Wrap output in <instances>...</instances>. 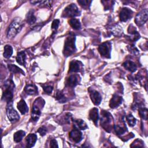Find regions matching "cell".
I'll use <instances>...</instances> for the list:
<instances>
[{
	"label": "cell",
	"mask_w": 148,
	"mask_h": 148,
	"mask_svg": "<svg viewBox=\"0 0 148 148\" xmlns=\"http://www.w3.org/2000/svg\"><path fill=\"white\" fill-rule=\"evenodd\" d=\"M25 132L22 130L17 131L16 132L14 133L13 135V139L14 142L16 143L20 142L22 140L23 137L25 136Z\"/></svg>",
	"instance_id": "22"
},
{
	"label": "cell",
	"mask_w": 148,
	"mask_h": 148,
	"mask_svg": "<svg viewBox=\"0 0 148 148\" xmlns=\"http://www.w3.org/2000/svg\"><path fill=\"white\" fill-rule=\"evenodd\" d=\"M69 24L75 29H79L81 27V24L79 20L77 18H72L69 20Z\"/></svg>",
	"instance_id": "26"
},
{
	"label": "cell",
	"mask_w": 148,
	"mask_h": 148,
	"mask_svg": "<svg viewBox=\"0 0 148 148\" xmlns=\"http://www.w3.org/2000/svg\"><path fill=\"white\" fill-rule=\"evenodd\" d=\"M17 108L22 114H25L28 111V108L24 99H21L17 103Z\"/></svg>",
	"instance_id": "16"
},
{
	"label": "cell",
	"mask_w": 148,
	"mask_h": 148,
	"mask_svg": "<svg viewBox=\"0 0 148 148\" xmlns=\"http://www.w3.org/2000/svg\"><path fill=\"white\" fill-rule=\"evenodd\" d=\"M77 2L79 3L81 6H82L84 7V8H85L86 6H88V5H90V4L91 3V1L83 0V1H78Z\"/></svg>",
	"instance_id": "36"
},
{
	"label": "cell",
	"mask_w": 148,
	"mask_h": 148,
	"mask_svg": "<svg viewBox=\"0 0 148 148\" xmlns=\"http://www.w3.org/2000/svg\"><path fill=\"white\" fill-rule=\"evenodd\" d=\"M148 17V12L147 9H145L140 12L136 16L135 22L138 26H141L143 25L147 21Z\"/></svg>",
	"instance_id": "7"
},
{
	"label": "cell",
	"mask_w": 148,
	"mask_h": 148,
	"mask_svg": "<svg viewBox=\"0 0 148 148\" xmlns=\"http://www.w3.org/2000/svg\"><path fill=\"white\" fill-rule=\"evenodd\" d=\"M40 115V109L37 105H35L34 103L32 109V113H31V117L32 119L35 121H37Z\"/></svg>",
	"instance_id": "15"
},
{
	"label": "cell",
	"mask_w": 148,
	"mask_h": 148,
	"mask_svg": "<svg viewBox=\"0 0 148 148\" xmlns=\"http://www.w3.org/2000/svg\"><path fill=\"white\" fill-rule=\"evenodd\" d=\"M23 27L22 23L19 18L14 19L9 26L7 31V37L12 38L14 37L21 29Z\"/></svg>",
	"instance_id": "1"
},
{
	"label": "cell",
	"mask_w": 148,
	"mask_h": 148,
	"mask_svg": "<svg viewBox=\"0 0 148 148\" xmlns=\"http://www.w3.org/2000/svg\"><path fill=\"white\" fill-rule=\"evenodd\" d=\"M56 98L57 101H59V102L63 103V102H66V98H65V96L64 95L62 92L60 91H58L57 92L56 95Z\"/></svg>",
	"instance_id": "31"
},
{
	"label": "cell",
	"mask_w": 148,
	"mask_h": 148,
	"mask_svg": "<svg viewBox=\"0 0 148 148\" xmlns=\"http://www.w3.org/2000/svg\"><path fill=\"white\" fill-rule=\"evenodd\" d=\"M9 70L12 73H21L22 74H24V72L17 66L13 64H8V65Z\"/></svg>",
	"instance_id": "27"
},
{
	"label": "cell",
	"mask_w": 148,
	"mask_h": 148,
	"mask_svg": "<svg viewBox=\"0 0 148 148\" xmlns=\"http://www.w3.org/2000/svg\"><path fill=\"white\" fill-rule=\"evenodd\" d=\"M89 117L90 119L94 123V124L97 125L98 120L99 119V116H98V110L96 108H92L90 111L89 113Z\"/></svg>",
	"instance_id": "13"
},
{
	"label": "cell",
	"mask_w": 148,
	"mask_h": 148,
	"mask_svg": "<svg viewBox=\"0 0 148 148\" xmlns=\"http://www.w3.org/2000/svg\"><path fill=\"white\" fill-rule=\"evenodd\" d=\"M111 44L110 42H105L101 44L98 47V51L101 56L106 58L110 57Z\"/></svg>",
	"instance_id": "8"
},
{
	"label": "cell",
	"mask_w": 148,
	"mask_h": 148,
	"mask_svg": "<svg viewBox=\"0 0 148 148\" xmlns=\"http://www.w3.org/2000/svg\"><path fill=\"white\" fill-rule=\"evenodd\" d=\"M25 57H26V56L24 51H21L18 52L16 57V61L17 63H18L21 65H25Z\"/></svg>",
	"instance_id": "20"
},
{
	"label": "cell",
	"mask_w": 148,
	"mask_h": 148,
	"mask_svg": "<svg viewBox=\"0 0 148 148\" xmlns=\"http://www.w3.org/2000/svg\"><path fill=\"white\" fill-rule=\"evenodd\" d=\"M101 125L106 130L108 131V130H109V131H110L112 128V125L110 124L112 121V115L108 112L106 111H102L101 112Z\"/></svg>",
	"instance_id": "4"
},
{
	"label": "cell",
	"mask_w": 148,
	"mask_h": 148,
	"mask_svg": "<svg viewBox=\"0 0 148 148\" xmlns=\"http://www.w3.org/2000/svg\"><path fill=\"white\" fill-rule=\"evenodd\" d=\"M37 140V136L34 134H29L26 138L27 146L28 147H31L34 146L36 141Z\"/></svg>",
	"instance_id": "14"
},
{
	"label": "cell",
	"mask_w": 148,
	"mask_h": 148,
	"mask_svg": "<svg viewBox=\"0 0 148 148\" xmlns=\"http://www.w3.org/2000/svg\"><path fill=\"white\" fill-rule=\"evenodd\" d=\"M79 14L80 11L74 3H72L66 7L62 13V16L65 17H72L79 16Z\"/></svg>",
	"instance_id": "5"
},
{
	"label": "cell",
	"mask_w": 148,
	"mask_h": 148,
	"mask_svg": "<svg viewBox=\"0 0 148 148\" xmlns=\"http://www.w3.org/2000/svg\"><path fill=\"white\" fill-rule=\"evenodd\" d=\"M6 113L8 119L12 123H14L18 121L20 119L18 113L14 110L12 106V102L8 103L6 107Z\"/></svg>",
	"instance_id": "6"
},
{
	"label": "cell",
	"mask_w": 148,
	"mask_h": 148,
	"mask_svg": "<svg viewBox=\"0 0 148 148\" xmlns=\"http://www.w3.org/2000/svg\"><path fill=\"white\" fill-rule=\"evenodd\" d=\"M139 114L142 119H143L145 120H147V108L143 107V106H139Z\"/></svg>",
	"instance_id": "28"
},
{
	"label": "cell",
	"mask_w": 148,
	"mask_h": 148,
	"mask_svg": "<svg viewBox=\"0 0 148 148\" xmlns=\"http://www.w3.org/2000/svg\"><path fill=\"white\" fill-rule=\"evenodd\" d=\"M73 124L75 128L78 130H85L87 128V125L86 123L81 119H76L73 120Z\"/></svg>",
	"instance_id": "18"
},
{
	"label": "cell",
	"mask_w": 148,
	"mask_h": 148,
	"mask_svg": "<svg viewBox=\"0 0 148 148\" xmlns=\"http://www.w3.org/2000/svg\"><path fill=\"white\" fill-rule=\"evenodd\" d=\"M26 20H27V22L29 24H32L35 23V22L36 21V17L34 16V11L30 10L27 13V16H26Z\"/></svg>",
	"instance_id": "25"
},
{
	"label": "cell",
	"mask_w": 148,
	"mask_h": 148,
	"mask_svg": "<svg viewBox=\"0 0 148 148\" xmlns=\"http://www.w3.org/2000/svg\"><path fill=\"white\" fill-rule=\"evenodd\" d=\"M24 90L28 95H35L38 94V89L34 84H27L25 87Z\"/></svg>",
	"instance_id": "19"
},
{
	"label": "cell",
	"mask_w": 148,
	"mask_h": 148,
	"mask_svg": "<svg viewBox=\"0 0 148 148\" xmlns=\"http://www.w3.org/2000/svg\"><path fill=\"white\" fill-rule=\"evenodd\" d=\"M4 86L5 88L3 92L2 99L6 101L8 103H9L11 102L13 98V92L14 87V84L12 80H8L5 83Z\"/></svg>",
	"instance_id": "3"
},
{
	"label": "cell",
	"mask_w": 148,
	"mask_h": 148,
	"mask_svg": "<svg viewBox=\"0 0 148 148\" xmlns=\"http://www.w3.org/2000/svg\"><path fill=\"white\" fill-rule=\"evenodd\" d=\"M78 82L77 77L76 75H71L67 80V84L68 86L73 87L77 85Z\"/></svg>",
	"instance_id": "23"
},
{
	"label": "cell",
	"mask_w": 148,
	"mask_h": 148,
	"mask_svg": "<svg viewBox=\"0 0 148 148\" xmlns=\"http://www.w3.org/2000/svg\"><path fill=\"white\" fill-rule=\"evenodd\" d=\"M114 130H115L116 133L117 135H121V134H123L125 132V128L123 127H122V126L119 125H114Z\"/></svg>",
	"instance_id": "32"
},
{
	"label": "cell",
	"mask_w": 148,
	"mask_h": 148,
	"mask_svg": "<svg viewBox=\"0 0 148 148\" xmlns=\"http://www.w3.org/2000/svg\"><path fill=\"white\" fill-rule=\"evenodd\" d=\"M111 32L113 35H114L115 36H118V35H121V34L123 32V30H122V28H121V27H120L118 25H116L114 27H112Z\"/></svg>",
	"instance_id": "29"
},
{
	"label": "cell",
	"mask_w": 148,
	"mask_h": 148,
	"mask_svg": "<svg viewBox=\"0 0 148 148\" xmlns=\"http://www.w3.org/2000/svg\"><path fill=\"white\" fill-rule=\"evenodd\" d=\"M69 138L75 142L79 143L82 139V133L77 128H75L69 132Z\"/></svg>",
	"instance_id": "9"
},
{
	"label": "cell",
	"mask_w": 148,
	"mask_h": 148,
	"mask_svg": "<svg viewBox=\"0 0 148 148\" xmlns=\"http://www.w3.org/2000/svg\"><path fill=\"white\" fill-rule=\"evenodd\" d=\"M50 146L51 147H58V145H57V142L55 139H52L50 141Z\"/></svg>",
	"instance_id": "37"
},
{
	"label": "cell",
	"mask_w": 148,
	"mask_h": 148,
	"mask_svg": "<svg viewBox=\"0 0 148 148\" xmlns=\"http://www.w3.org/2000/svg\"><path fill=\"white\" fill-rule=\"evenodd\" d=\"M80 62L77 61H72L69 65V72H77L80 71Z\"/></svg>",
	"instance_id": "21"
},
{
	"label": "cell",
	"mask_w": 148,
	"mask_h": 148,
	"mask_svg": "<svg viewBox=\"0 0 148 148\" xmlns=\"http://www.w3.org/2000/svg\"><path fill=\"white\" fill-rule=\"evenodd\" d=\"M123 65L126 69H127L128 71H129L131 72H134L136 71V70L137 69V66L135 65V64L130 60L125 61V62L123 63Z\"/></svg>",
	"instance_id": "17"
},
{
	"label": "cell",
	"mask_w": 148,
	"mask_h": 148,
	"mask_svg": "<svg viewBox=\"0 0 148 148\" xmlns=\"http://www.w3.org/2000/svg\"><path fill=\"white\" fill-rule=\"evenodd\" d=\"M90 94L91 99L94 103V104H95V105H99L101 103V101L102 99L100 94L98 91L94 90H91L90 92Z\"/></svg>",
	"instance_id": "11"
},
{
	"label": "cell",
	"mask_w": 148,
	"mask_h": 148,
	"mask_svg": "<svg viewBox=\"0 0 148 148\" xmlns=\"http://www.w3.org/2000/svg\"><path fill=\"white\" fill-rule=\"evenodd\" d=\"M46 132H47V128L45 126H42L40 127L38 130V132H39L41 136H44L46 134Z\"/></svg>",
	"instance_id": "34"
},
{
	"label": "cell",
	"mask_w": 148,
	"mask_h": 148,
	"mask_svg": "<svg viewBox=\"0 0 148 148\" xmlns=\"http://www.w3.org/2000/svg\"><path fill=\"white\" fill-rule=\"evenodd\" d=\"M43 90L45 92L47 93V94H50L52 91H53V86H43Z\"/></svg>",
	"instance_id": "35"
},
{
	"label": "cell",
	"mask_w": 148,
	"mask_h": 148,
	"mask_svg": "<svg viewBox=\"0 0 148 148\" xmlns=\"http://www.w3.org/2000/svg\"><path fill=\"white\" fill-rule=\"evenodd\" d=\"M59 23H60V21L57 19H56L54 20L53 23H52V24H51V29L53 30H56L58 27V25H59Z\"/></svg>",
	"instance_id": "33"
},
{
	"label": "cell",
	"mask_w": 148,
	"mask_h": 148,
	"mask_svg": "<svg viewBox=\"0 0 148 148\" xmlns=\"http://www.w3.org/2000/svg\"><path fill=\"white\" fill-rule=\"evenodd\" d=\"M13 53V49L10 45H7L4 47V53L3 56L6 58H9L11 57Z\"/></svg>",
	"instance_id": "24"
},
{
	"label": "cell",
	"mask_w": 148,
	"mask_h": 148,
	"mask_svg": "<svg viewBox=\"0 0 148 148\" xmlns=\"http://www.w3.org/2000/svg\"><path fill=\"white\" fill-rule=\"evenodd\" d=\"M126 119L130 126L133 127L135 125L136 120V119L132 114H128V116H127Z\"/></svg>",
	"instance_id": "30"
},
{
	"label": "cell",
	"mask_w": 148,
	"mask_h": 148,
	"mask_svg": "<svg viewBox=\"0 0 148 148\" xmlns=\"http://www.w3.org/2000/svg\"><path fill=\"white\" fill-rule=\"evenodd\" d=\"M132 14V11L131 10L127 8H124L120 11L119 14L120 20L121 21H127L128 19H130L131 17Z\"/></svg>",
	"instance_id": "10"
},
{
	"label": "cell",
	"mask_w": 148,
	"mask_h": 148,
	"mask_svg": "<svg viewBox=\"0 0 148 148\" xmlns=\"http://www.w3.org/2000/svg\"><path fill=\"white\" fill-rule=\"evenodd\" d=\"M75 50V36L74 35L71 34L69 36L67 37L65 42L64 54L68 57L71 56Z\"/></svg>",
	"instance_id": "2"
},
{
	"label": "cell",
	"mask_w": 148,
	"mask_h": 148,
	"mask_svg": "<svg viewBox=\"0 0 148 148\" xmlns=\"http://www.w3.org/2000/svg\"><path fill=\"white\" fill-rule=\"evenodd\" d=\"M122 97L117 95L116 94L113 95V96L112 97V99H110V103H109V106L111 108H114L117 107L119 105L121 104V102H122Z\"/></svg>",
	"instance_id": "12"
}]
</instances>
